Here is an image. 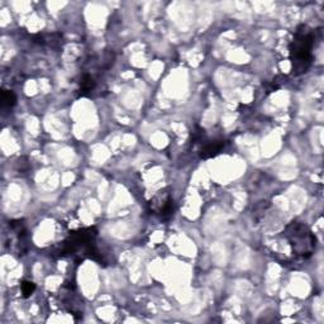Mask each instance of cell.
Here are the masks:
<instances>
[{"label":"cell","instance_id":"5b68a950","mask_svg":"<svg viewBox=\"0 0 324 324\" xmlns=\"http://www.w3.org/2000/svg\"><path fill=\"white\" fill-rule=\"evenodd\" d=\"M95 88V81L90 75H84L81 81H80V94L86 95L89 94Z\"/></svg>","mask_w":324,"mask_h":324},{"label":"cell","instance_id":"6da1fadb","mask_svg":"<svg viewBox=\"0 0 324 324\" xmlns=\"http://www.w3.org/2000/svg\"><path fill=\"white\" fill-rule=\"evenodd\" d=\"M313 46L314 33L308 27L301 25L298 28L290 45V57L293 62V73L300 75L308 71L313 61Z\"/></svg>","mask_w":324,"mask_h":324},{"label":"cell","instance_id":"3957f363","mask_svg":"<svg viewBox=\"0 0 324 324\" xmlns=\"http://www.w3.org/2000/svg\"><path fill=\"white\" fill-rule=\"evenodd\" d=\"M151 210L155 214L160 215L162 219H167L174 214V202L168 193L160 191L155 198L151 200Z\"/></svg>","mask_w":324,"mask_h":324},{"label":"cell","instance_id":"8992f818","mask_svg":"<svg viewBox=\"0 0 324 324\" xmlns=\"http://www.w3.org/2000/svg\"><path fill=\"white\" fill-rule=\"evenodd\" d=\"M16 94L10 90H3L1 93V104L5 108H12L16 105Z\"/></svg>","mask_w":324,"mask_h":324},{"label":"cell","instance_id":"52a82bcc","mask_svg":"<svg viewBox=\"0 0 324 324\" xmlns=\"http://www.w3.org/2000/svg\"><path fill=\"white\" fill-rule=\"evenodd\" d=\"M21 290H22V294H23V297H24V298L31 297L32 294H33V291L36 290V285H34L33 282H31V281L22 282Z\"/></svg>","mask_w":324,"mask_h":324},{"label":"cell","instance_id":"277c9868","mask_svg":"<svg viewBox=\"0 0 324 324\" xmlns=\"http://www.w3.org/2000/svg\"><path fill=\"white\" fill-rule=\"evenodd\" d=\"M224 148V141L219 139V141L208 142L204 144L202 150V157L203 159H210V157L217 156L218 153Z\"/></svg>","mask_w":324,"mask_h":324},{"label":"cell","instance_id":"7a4b0ae2","mask_svg":"<svg viewBox=\"0 0 324 324\" xmlns=\"http://www.w3.org/2000/svg\"><path fill=\"white\" fill-rule=\"evenodd\" d=\"M285 235L290 242L294 254L297 256L304 258L312 256L315 248V238L308 227L299 222H293L286 228Z\"/></svg>","mask_w":324,"mask_h":324}]
</instances>
